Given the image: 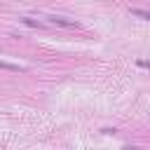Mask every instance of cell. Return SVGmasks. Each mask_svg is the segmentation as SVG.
Returning a JSON list of instances; mask_svg holds the SVG:
<instances>
[{"label": "cell", "instance_id": "3", "mask_svg": "<svg viewBox=\"0 0 150 150\" xmlns=\"http://www.w3.org/2000/svg\"><path fill=\"white\" fill-rule=\"evenodd\" d=\"M131 14H136V16H141V19H150V14L143 12V9H131Z\"/></svg>", "mask_w": 150, "mask_h": 150}, {"label": "cell", "instance_id": "4", "mask_svg": "<svg viewBox=\"0 0 150 150\" xmlns=\"http://www.w3.org/2000/svg\"><path fill=\"white\" fill-rule=\"evenodd\" d=\"M124 150H141V148H136V145H127Z\"/></svg>", "mask_w": 150, "mask_h": 150}, {"label": "cell", "instance_id": "1", "mask_svg": "<svg viewBox=\"0 0 150 150\" xmlns=\"http://www.w3.org/2000/svg\"><path fill=\"white\" fill-rule=\"evenodd\" d=\"M47 19H49L54 26H63V28H80V23H77V21H68V19H63V16H54V14H52V16H47Z\"/></svg>", "mask_w": 150, "mask_h": 150}, {"label": "cell", "instance_id": "2", "mask_svg": "<svg viewBox=\"0 0 150 150\" xmlns=\"http://www.w3.org/2000/svg\"><path fill=\"white\" fill-rule=\"evenodd\" d=\"M21 21H23L26 26H30V28H42V23L35 21V19H30V16H21Z\"/></svg>", "mask_w": 150, "mask_h": 150}]
</instances>
